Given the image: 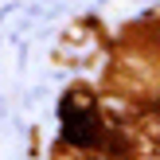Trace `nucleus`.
<instances>
[{"mask_svg": "<svg viewBox=\"0 0 160 160\" xmlns=\"http://www.w3.org/2000/svg\"><path fill=\"white\" fill-rule=\"evenodd\" d=\"M98 137H102V125H98L94 106H82L78 98H67L62 102V141H70L78 148H90Z\"/></svg>", "mask_w": 160, "mask_h": 160, "instance_id": "1", "label": "nucleus"}]
</instances>
